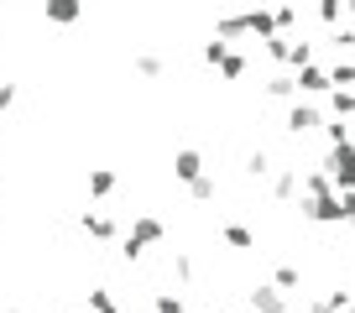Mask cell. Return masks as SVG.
<instances>
[{"mask_svg":"<svg viewBox=\"0 0 355 313\" xmlns=\"http://www.w3.org/2000/svg\"><path fill=\"white\" fill-rule=\"evenodd\" d=\"M162 240H167V224L157 220V214H136V220H131V235L121 240V261H125V267H136V261H141L152 246H162Z\"/></svg>","mask_w":355,"mask_h":313,"instance_id":"obj_1","label":"cell"},{"mask_svg":"<svg viewBox=\"0 0 355 313\" xmlns=\"http://www.w3.org/2000/svg\"><path fill=\"white\" fill-rule=\"evenodd\" d=\"M319 172L329 178L334 193H355V141L350 146H329L324 162H319Z\"/></svg>","mask_w":355,"mask_h":313,"instance_id":"obj_2","label":"cell"},{"mask_svg":"<svg viewBox=\"0 0 355 313\" xmlns=\"http://www.w3.org/2000/svg\"><path fill=\"white\" fill-rule=\"evenodd\" d=\"M319 125H324V110L309 105V100H293L288 115H282V131L288 136H309V131H319Z\"/></svg>","mask_w":355,"mask_h":313,"instance_id":"obj_3","label":"cell"},{"mask_svg":"<svg viewBox=\"0 0 355 313\" xmlns=\"http://www.w3.org/2000/svg\"><path fill=\"white\" fill-rule=\"evenodd\" d=\"M245 303H251L245 313H293V303L282 298V292L272 287V282H256V287L245 292Z\"/></svg>","mask_w":355,"mask_h":313,"instance_id":"obj_4","label":"cell"},{"mask_svg":"<svg viewBox=\"0 0 355 313\" xmlns=\"http://www.w3.org/2000/svg\"><path fill=\"white\" fill-rule=\"evenodd\" d=\"M313 224H345V209H340V193H319V199H303L298 204Z\"/></svg>","mask_w":355,"mask_h":313,"instance_id":"obj_5","label":"cell"},{"mask_svg":"<svg viewBox=\"0 0 355 313\" xmlns=\"http://www.w3.org/2000/svg\"><path fill=\"white\" fill-rule=\"evenodd\" d=\"M204 172H209V168H204V152H199V146L173 152V178H178V183H199Z\"/></svg>","mask_w":355,"mask_h":313,"instance_id":"obj_6","label":"cell"},{"mask_svg":"<svg viewBox=\"0 0 355 313\" xmlns=\"http://www.w3.org/2000/svg\"><path fill=\"white\" fill-rule=\"evenodd\" d=\"M293 84H298V94H313V100H319V94H329V68H324V63H309V68H298V73H293Z\"/></svg>","mask_w":355,"mask_h":313,"instance_id":"obj_7","label":"cell"},{"mask_svg":"<svg viewBox=\"0 0 355 313\" xmlns=\"http://www.w3.org/2000/svg\"><path fill=\"white\" fill-rule=\"evenodd\" d=\"M78 224H84L89 240H115V230H121V224H115L105 209H84V214H78Z\"/></svg>","mask_w":355,"mask_h":313,"instance_id":"obj_8","label":"cell"},{"mask_svg":"<svg viewBox=\"0 0 355 313\" xmlns=\"http://www.w3.org/2000/svg\"><path fill=\"white\" fill-rule=\"evenodd\" d=\"M272 199H277V204L298 199V168H277V172H272Z\"/></svg>","mask_w":355,"mask_h":313,"instance_id":"obj_9","label":"cell"},{"mask_svg":"<svg viewBox=\"0 0 355 313\" xmlns=\"http://www.w3.org/2000/svg\"><path fill=\"white\" fill-rule=\"evenodd\" d=\"M266 100H282V105H293V100H298V84H293V73H288V68L266 78Z\"/></svg>","mask_w":355,"mask_h":313,"instance_id":"obj_10","label":"cell"},{"mask_svg":"<svg viewBox=\"0 0 355 313\" xmlns=\"http://www.w3.org/2000/svg\"><path fill=\"white\" fill-rule=\"evenodd\" d=\"M115 168H89V199H110L115 193Z\"/></svg>","mask_w":355,"mask_h":313,"instance_id":"obj_11","label":"cell"},{"mask_svg":"<svg viewBox=\"0 0 355 313\" xmlns=\"http://www.w3.org/2000/svg\"><path fill=\"white\" fill-rule=\"evenodd\" d=\"M220 240H225L230 251H256V230H251V224H225Z\"/></svg>","mask_w":355,"mask_h":313,"instance_id":"obj_12","label":"cell"},{"mask_svg":"<svg viewBox=\"0 0 355 313\" xmlns=\"http://www.w3.org/2000/svg\"><path fill=\"white\" fill-rule=\"evenodd\" d=\"M241 21H245V37H256V42L277 37V26H272V11H251V16H241Z\"/></svg>","mask_w":355,"mask_h":313,"instance_id":"obj_13","label":"cell"},{"mask_svg":"<svg viewBox=\"0 0 355 313\" xmlns=\"http://www.w3.org/2000/svg\"><path fill=\"white\" fill-rule=\"evenodd\" d=\"M272 172H277V162H272V156H266L261 146H256V152H245V178H256V183H261V178H272Z\"/></svg>","mask_w":355,"mask_h":313,"instance_id":"obj_14","label":"cell"},{"mask_svg":"<svg viewBox=\"0 0 355 313\" xmlns=\"http://www.w3.org/2000/svg\"><path fill=\"white\" fill-rule=\"evenodd\" d=\"M324 68H329V89H350L355 84V63L350 57H334V63H324Z\"/></svg>","mask_w":355,"mask_h":313,"instance_id":"obj_15","label":"cell"},{"mask_svg":"<svg viewBox=\"0 0 355 313\" xmlns=\"http://www.w3.org/2000/svg\"><path fill=\"white\" fill-rule=\"evenodd\" d=\"M131 63H136V73H141V78H162L167 73V57L162 53H136Z\"/></svg>","mask_w":355,"mask_h":313,"instance_id":"obj_16","label":"cell"},{"mask_svg":"<svg viewBox=\"0 0 355 313\" xmlns=\"http://www.w3.org/2000/svg\"><path fill=\"white\" fill-rule=\"evenodd\" d=\"M329 110L334 120H355V89H329Z\"/></svg>","mask_w":355,"mask_h":313,"instance_id":"obj_17","label":"cell"},{"mask_svg":"<svg viewBox=\"0 0 355 313\" xmlns=\"http://www.w3.org/2000/svg\"><path fill=\"white\" fill-rule=\"evenodd\" d=\"M78 16H84V11H78L73 0H53V6H47V21H53V26H73Z\"/></svg>","mask_w":355,"mask_h":313,"instance_id":"obj_18","label":"cell"},{"mask_svg":"<svg viewBox=\"0 0 355 313\" xmlns=\"http://www.w3.org/2000/svg\"><path fill=\"white\" fill-rule=\"evenodd\" d=\"M189 199H193V204H209V199H220V178H214V172H204L199 183H189Z\"/></svg>","mask_w":355,"mask_h":313,"instance_id":"obj_19","label":"cell"},{"mask_svg":"<svg viewBox=\"0 0 355 313\" xmlns=\"http://www.w3.org/2000/svg\"><path fill=\"white\" fill-rule=\"evenodd\" d=\"M272 287L288 298V292H298V287H303V271H298V267H277V271H272Z\"/></svg>","mask_w":355,"mask_h":313,"instance_id":"obj_20","label":"cell"},{"mask_svg":"<svg viewBox=\"0 0 355 313\" xmlns=\"http://www.w3.org/2000/svg\"><path fill=\"white\" fill-rule=\"evenodd\" d=\"M303 21V11L298 6H277V11H272V26H277V37H293V26Z\"/></svg>","mask_w":355,"mask_h":313,"instance_id":"obj_21","label":"cell"},{"mask_svg":"<svg viewBox=\"0 0 355 313\" xmlns=\"http://www.w3.org/2000/svg\"><path fill=\"white\" fill-rule=\"evenodd\" d=\"M220 73L235 84V78H245V73H251V57H245V53H235V47H230V53H225V63H220Z\"/></svg>","mask_w":355,"mask_h":313,"instance_id":"obj_22","label":"cell"},{"mask_svg":"<svg viewBox=\"0 0 355 313\" xmlns=\"http://www.w3.org/2000/svg\"><path fill=\"white\" fill-rule=\"evenodd\" d=\"M324 141H329V146H350L355 141L350 120H324Z\"/></svg>","mask_w":355,"mask_h":313,"instance_id":"obj_23","label":"cell"},{"mask_svg":"<svg viewBox=\"0 0 355 313\" xmlns=\"http://www.w3.org/2000/svg\"><path fill=\"white\" fill-rule=\"evenodd\" d=\"M350 47H355V26H334L329 32V53L340 57V53H350Z\"/></svg>","mask_w":355,"mask_h":313,"instance_id":"obj_24","label":"cell"},{"mask_svg":"<svg viewBox=\"0 0 355 313\" xmlns=\"http://www.w3.org/2000/svg\"><path fill=\"white\" fill-rule=\"evenodd\" d=\"M152 313H189L178 292H152Z\"/></svg>","mask_w":355,"mask_h":313,"instance_id":"obj_25","label":"cell"},{"mask_svg":"<svg viewBox=\"0 0 355 313\" xmlns=\"http://www.w3.org/2000/svg\"><path fill=\"white\" fill-rule=\"evenodd\" d=\"M167 267H173L178 282H193V256H189V251H173V261H167Z\"/></svg>","mask_w":355,"mask_h":313,"instance_id":"obj_26","label":"cell"},{"mask_svg":"<svg viewBox=\"0 0 355 313\" xmlns=\"http://www.w3.org/2000/svg\"><path fill=\"white\" fill-rule=\"evenodd\" d=\"M313 16H319V21H324V26H329V32H334V26L345 21V6H340V0H324V6H319V11H313Z\"/></svg>","mask_w":355,"mask_h":313,"instance_id":"obj_27","label":"cell"},{"mask_svg":"<svg viewBox=\"0 0 355 313\" xmlns=\"http://www.w3.org/2000/svg\"><path fill=\"white\" fill-rule=\"evenodd\" d=\"M225 53H230V47H225L220 37H209V42L199 47V57H204V63H209V68H220V63H225Z\"/></svg>","mask_w":355,"mask_h":313,"instance_id":"obj_28","label":"cell"},{"mask_svg":"<svg viewBox=\"0 0 355 313\" xmlns=\"http://www.w3.org/2000/svg\"><path fill=\"white\" fill-rule=\"evenodd\" d=\"M288 42H293V37H266V42H261V53L272 57V63H288Z\"/></svg>","mask_w":355,"mask_h":313,"instance_id":"obj_29","label":"cell"},{"mask_svg":"<svg viewBox=\"0 0 355 313\" xmlns=\"http://www.w3.org/2000/svg\"><path fill=\"white\" fill-rule=\"evenodd\" d=\"M110 308H115L110 287H89V313H110Z\"/></svg>","mask_w":355,"mask_h":313,"instance_id":"obj_30","label":"cell"},{"mask_svg":"<svg viewBox=\"0 0 355 313\" xmlns=\"http://www.w3.org/2000/svg\"><path fill=\"white\" fill-rule=\"evenodd\" d=\"M11 105H16V84H0V115L11 110Z\"/></svg>","mask_w":355,"mask_h":313,"instance_id":"obj_31","label":"cell"},{"mask_svg":"<svg viewBox=\"0 0 355 313\" xmlns=\"http://www.w3.org/2000/svg\"><path fill=\"white\" fill-rule=\"evenodd\" d=\"M309 313H334V308H329V298H313V303H309Z\"/></svg>","mask_w":355,"mask_h":313,"instance_id":"obj_32","label":"cell"},{"mask_svg":"<svg viewBox=\"0 0 355 313\" xmlns=\"http://www.w3.org/2000/svg\"><path fill=\"white\" fill-rule=\"evenodd\" d=\"M345 16H350V21H355V0H345Z\"/></svg>","mask_w":355,"mask_h":313,"instance_id":"obj_33","label":"cell"},{"mask_svg":"<svg viewBox=\"0 0 355 313\" xmlns=\"http://www.w3.org/2000/svg\"><path fill=\"white\" fill-rule=\"evenodd\" d=\"M345 235H350V240H355V220H350V224H345Z\"/></svg>","mask_w":355,"mask_h":313,"instance_id":"obj_34","label":"cell"},{"mask_svg":"<svg viewBox=\"0 0 355 313\" xmlns=\"http://www.w3.org/2000/svg\"><path fill=\"white\" fill-rule=\"evenodd\" d=\"M110 313H131V308H121V303H115V308H110Z\"/></svg>","mask_w":355,"mask_h":313,"instance_id":"obj_35","label":"cell"},{"mask_svg":"<svg viewBox=\"0 0 355 313\" xmlns=\"http://www.w3.org/2000/svg\"><path fill=\"white\" fill-rule=\"evenodd\" d=\"M6 313H26V308H6Z\"/></svg>","mask_w":355,"mask_h":313,"instance_id":"obj_36","label":"cell"},{"mask_svg":"<svg viewBox=\"0 0 355 313\" xmlns=\"http://www.w3.org/2000/svg\"><path fill=\"white\" fill-rule=\"evenodd\" d=\"M345 313H355V303H350V308H345Z\"/></svg>","mask_w":355,"mask_h":313,"instance_id":"obj_37","label":"cell"}]
</instances>
